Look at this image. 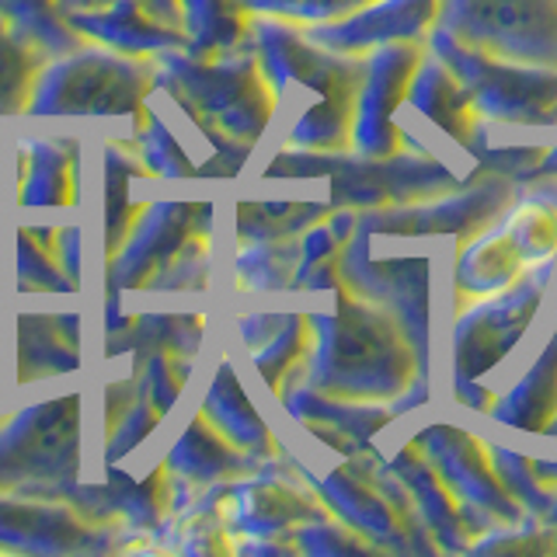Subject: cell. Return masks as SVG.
I'll return each instance as SVG.
<instances>
[{"label":"cell","mask_w":557,"mask_h":557,"mask_svg":"<svg viewBox=\"0 0 557 557\" xmlns=\"http://www.w3.org/2000/svg\"><path fill=\"white\" fill-rule=\"evenodd\" d=\"M81 370V313H32L17 318V383Z\"/></svg>","instance_id":"cell-20"},{"label":"cell","mask_w":557,"mask_h":557,"mask_svg":"<svg viewBox=\"0 0 557 557\" xmlns=\"http://www.w3.org/2000/svg\"><path fill=\"white\" fill-rule=\"evenodd\" d=\"M213 202H147L119 255L104 261L109 304H115L122 293H157L178 261L213 251Z\"/></svg>","instance_id":"cell-7"},{"label":"cell","mask_w":557,"mask_h":557,"mask_svg":"<svg viewBox=\"0 0 557 557\" xmlns=\"http://www.w3.org/2000/svg\"><path fill=\"white\" fill-rule=\"evenodd\" d=\"M164 463L174 470V478L185 481L196 495H202L206 487L251 474V470H261L269 460H258L251 453L237 449L202 411H196L178 440L171 443Z\"/></svg>","instance_id":"cell-19"},{"label":"cell","mask_w":557,"mask_h":557,"mask_svg":"<svg viewBox=\"0 0 557 557\" xmlns=\"http://www.w3.org/2000/svg\"><path fill=\"white\" fill-rule=\"evenodd\" d=\"M136 178H150V171L139 161L133 144L109 139L104 144V261L119 255L136 216L147 209V202L129 199V182Z\"/></svg>","instance_id":"cell-25"},{"label":"cell","mask_w":557,"mask_h":557,"mask_svg":"<svg viewBox=\"0 0 557 557\" xmlns=\"http://www.w3.org/2000/svg\"><path fill=\"white\" fill-rule=\"evenodd\" d=\"M296 261H300V237L240 244L234 255V286L240 293H289Z\"/></svg>","instance_id":"cell-29"},{"label":"cell","mask_w":557,"mask_h":557,"mask_svg":"<svg viewBox=\"0 0 557 557\" xmlns=\"http://www.w3.org/2000/svg\"><path fill=\"white\" fill-rule=\"evenodd\" d=\"M331 202H296V199H244L237 202V240H289L300 237L307 226L324 220L331 213Z\"/></svg>","instance_id":"cell-28"},{"label":"cell","mask_w":557,"mask_h":557,"mask_svg":"<svg viewBox=\"0 0 557 557\" xmlns=\"http://www.w3.org/2000/svg\"><path fill=\"white\" fill-rule=\"evenodd\" d=\"M425 449V457L435 463L440 478L449 484V492L457 495L460 509L470 522V533L487 530H516L522 519V505L512 498L505 481L495 470V453L484 440L457 429H425L414 440Z\"/></svg>","instance_id":"cell-12"},{"label":"cell","mask_w":557,"mask_h":557,"mask_svg":"<svg viewBox=\"0 0 557 557\" xmlns=\"http://www.w3.org/2000/svg\"><path fill=\"white\" fill-rule=\"evenodd\" d=\"M46 63L49 52L0 17V119L28 115L35 84H39Z\"/></svg>","instance_id":"cell-26"},{"label":"cell","mask_w":557,"mask_h":557,"mask_svg":"<svg viewBox=\"0 0 557 557\" xmlns=\"http://www.w3.org/2000/svg\"><path fill=\"white\" fill-rule=\"evenodd\" d=\"M557 258V199H519L502 223L484 226L478 237L460 244L453 289L457 310L512 289L527 275L547 269Z\"/></svg>","instance_id":"cell-6"},{"label":"cell","mask_w":557,"mask_h":557,"mask_svg":"<svg viewBox=\"0 0 557 557\" xmlns=\"http://www.w3.org/2000/svg\"><path fill=\"white\" fill-rule=\"evenodd\" d=\"M199 411L213 422L226 440H231L237 449L251 453L258 460H283V446H278L275 432L265 425V418L258 414V408L251 405L248 391H244V383L237 376V370L231 362H220L216 373H213V383H209V391L202 397Z\"/></svg>","instance_id":"cell-21"},{"label":"cell","mask_w":557,"mask_h":557,"mask_svg":"<svg viewBox=\"0 0 557 557\" xmlns=\"http://www.w3.org/2000/svg\"><path fill=\"white\" fill-rule=\"evenodd\" d=\"M206 492L213 495L226 530L234 533V550L240 540H272V544H286L293 550L289 540L296 530L307 527V522L331 519L318 492L304 487L286 470V453L283 460L265 463L244 478L213 484Z\"/></svg>","instance_id":"cell-11"},{"label":"cell","mask_w":557,"mask_h":557,"mask_svg":"<svg viewBox=\"0 0 557 557\" xmlns=\"http://www.w3.org/2000/svg\"><path fill=\"white\" fill-rule=\"evenodd\" d=\"M313 345V327H310V313H286V321L278 324L275 335L251 348V366L258 370V376L265 380V387L283 397L293 383H300L304 370H307V356Z\"/></svg>","instance_id":"cell-27"},{"label":"cell","mask_w":557,"mask_h":557,"mask_svg":"<svg viewBox=\"0 0 557 557\" xmlns=\"http://www.w3.org/2000/svg\"><path fill=\"white\" fill-rule=\"evenodd\" d=\"M178 8L188 57L213 60L255 46V14L237 0H178Z\"/></svg>","instance_id":"cell-23"},{"label":"cell","mask_w":557,"mask_h":557,"mask_svg":"<svg viewBox=\"0 0 557 557\" xmlns=\"http://www.w3.org/2000/svg\"><path fill=\"white\" fill-rule=\"evenodd\" d=\"M81 391L0 418V492L66 495L81 481Z\"/></svg>","instance_id":"cell-5"},{"label":"cell","mask_w":557,"mask_h":557,"mask_svg":"<svg viewBox=\"0 0 557 557\" xmlns=\"http://www.w3.org/2000/svg\"><path fill=\"white\" fill-rule=\"evenodd\" d=\"M408 104L425 115L435 129H443L453 144H460L467 153L481 157L487 150L484 144V129H481V112L470 91L460 84V77L435 57V52H425L422 66H418L414 84H411V95Z\"/></svg>","instance_id":"cell-18"},{"label":"cell","mask_w":557,"mask_h":557,"mask_svg":"<svg viewBox=\"0 0 557 557\" xmlns=\"http://www.w3.org/2000/svg\"><path fill=\"white\" fill-rule=\"evenodd\" d=\"M335 293V310L310 313L313 345L300 383L362 405H391L405 397L418 370H425V356L418 352L411 331L394 310L362 300L345 286Z\"/></svg>","instance_id":"cell-2"},{"label":"cell","mask_w":557,"mask_h":557,"mask_svg":"<svg viewBox=\"0 0 557 557\" xmlns=\"http://www.w3.org/2000/svg\"><path fill=\"white\" fill-rule=\"evenodd\" d=\"M157 87L153 57H129L84 42L49 57L28 104V119H129L136 122Z\"/></svg>","instance_id":"cell-4"},{"label":"cell","mask_w":557,"mask_h":557,"mask_svg":"<svg viewBox=\"0 0 557 557\" xmlns=\"http://www.w3.org/2000/svg\"><path fill=\"white\" fill-rule=\"evenodd\" d=\"M81 240H84L81 223H57V240H52V258L60 261V269L66 272V278H70V283H74V289H77V293H81V275H84Z\"/></svg>","instance_id":"cell-33"},{"label":"cell","mask_w":557,"mask_h":557,"mask_svg":"<svg viewBox=\"0 0 557 557\" xmlns=\"http://www.w3.org/2000/svg\"><path fill=\"white\" fill-rule=\"evenodd\" d=\"M255 52L272 81L278 115H289L283 147L352 150L356 104L370 66L366 52L327 49L278 17H255Z\"/></svg>","instance_id":"cell-1"},{"label":"cell","mask_w":557,"mask_h":557,"mask_svg":"<svg viewBox=\"0 0 557 557\" xmlns=\"http://www.w3.org/2000/svg\"><path fill=\"white\" fill-rule=\"evenodd\" d=\"M133 533L122 522L98 519L70 495L0 492V554L87 557L119 554Z\"/></svg>","instance_id":"cell-9"},{"label":"cell","mask_w":557,"mask_h":557,"mask_svg":"<svg viewBox=\"0 0 557 557\" xmlns=\"http://www.w3.org/2000/svg\"><path fill=\"white\" fill-rule=\"evenodd\" d=\"M429 52L425 39H394L366 52V81L352 122V153L359 157H394L405 144V129L397 126V112L408 104L418 66Z\"/></svg>","instance_id":"cell-14"},{"label":"cell","mask_w":557,"mask_h":557,"mask_svg":"<svg viewBox=\"0 0 557 557\" xmlns=\"http://www.w3.org/2000/svg\"><path fill=\"white\" fill-rule=\"evenodd\" d=\"M487 414L498 418L502 425H512L522 432H547L557 414V331L544 356L533 362V370L522 376L509 394L495 397Z\"/></svg>","instance_id":"cell-24"},{"label":"cell","mask_w":557,"mask_h":557,"mask_svg":"<svg viewBox=\"0 0 557 557\" xmlns=\"http://www.w3.org/2000/svg\"><path fill=\"white\" fill-rule=\"evenodd\" d=\"M289 467L300 474L304 484L318 492L327 512L359 536H373L376 544H394L397 536L408 533L405 522L411 512V495L397 492V484L383 478V470H373L362 457H348L327 474H313L296 460H289Z\"/></svg>","instance_id":"cell-15"},{"label":"cell","mask_w":557,"mask_h":557,"mask_svg":"<svg viewBox=\"0 0 557 557\" xmlns=\"http://www.w3.org/2000/svg\"><path fill=\"white\" fill-rule=\"evenodd\" d=\"M547 286L550 265L527 275L512 289L457 310V327H453V373H457V387L492 373L512 352L522 331L536 318L540 304H544Z\"/></svg>","instance_id":"cell-13"},{"label":"cell","mask_w":557,"mask_h":557,"mask_svg":"<svg viewBox=\"0 0 557 557\" xmlns=\"http://www.w3.org/2000/svg\"><path fill=\"white\" fill-rule=\"evenodd\" d=\"M0 418H4V411H0Z\"/></svg>","instance_id":"cell-35"},{"label":"cell","mask_w":557,"mask_h":557,"mask_svg":"<svg viewBox=\"0 0 557 557\" xmlns=\"http://www.w3.org/2000/svg\"><path fill=\"white\" fill-rule=\"evenodd\" d=\"M244 11H251L255 17H278V22L293 25H331L345 22L366 8H376L383 0H237Z\"/></svg>","instance_id":"cell-31"},{"label":"cell","mask_w":557,"mask_h":557,"mask_svg":"<svg viewBox=\"0 0 557 557\" xmlns=\"http://www.w3.org/2000/svg\"><path fill=\"white\" fill-rule=\"evenodd\" d=\"M153 66L157 87L168 98L234 144L258 147V139H265L278 115L272 81L255 46L213 60L188 57L185 49H168L157 52Z\"/></svg>","instance_id":"cell-3"},{"label":"cell","mask_w":557,"mask_h":557,"mask_svg":"<svg viewBox=\"0 0 557 557\" xmlns=\"http://www.w3.org/2000/svg\"><path fill=\"white\" fill-rule=\"evenodd\" d=\"M432 28L487 57L557 70V0H440Z\"/></svg>","instance_id":"cell-10"},{"label":"cell","mask_w":557,"mask_h":557,"mask_svg":"<svg viewBox=\"0 0 557 557\" xmlns=\"http://www.w3.org/2000/svg\"><path fill=\"white\" fill-rule=\"evenodd\" d=\"M0 17L28 35L35 46H42L49 57H63L84 46L81 35L63 22L60 0H0Z\"/></svg>","instance_id":"cell-30"},{"label":"cell","mask_w":557,"mask_h":557,"mask_svg":"<svg viewBox=\"0 0 557 557\" xmlns=\"http://www.w3.org/2000/svg\"><path fill=\"white\" fill-rule=\"evenodd\" d=\"M17 289L22 293H63L74 296V283L60 269V261L52 251L35 237L32 223L17 226Z\"/></svg>","instance_id":"cell-32"},{"label":"cell","mask_w":557,"mask_h":557,"mask_svg":"<svg viewBox=\"0 0 557 557\" xmlns=\"http://www.w3.org/2000/svg\"><path fill=\"white\" fill-rule=\"evenodd\" d=\"M81 206V139L74 133H32L17 147V209L70 213Z\"/></svg>","instance_id":"cell-17"},{"label":"cell","mask_w":557,"mask_h":557,"mask_svg":"<svg viewBox=\"0 0 557 557\" xmlns=\"http://www.w3.org/2000/svg\"><path fill=\"white\" fill-rule=\"evenodd\" d=\"M429 52H435L474 98L484 119L509 126H554L557 122V70L522 66L487 57L457 42L443 28L429 32Z\"/></svg>","instance_id":"cell-8"},{"label":"cell","mask_w":557,"mask_h":557,"mask_svg":"<svg viewBox=\"0 0 557 557\" xmlns=\"http://www.w3.org/2000/svg\"><path fill=\"white\" fill-rule=\"evenodd\" d=\"M60 14L84 42L129 57L185 49L178 0H60Z\"/></svg>","instance_id":"cell-16"},{"label":"cell","mask_w":557,"mask_h":557,"mask_svg":"<svg viewBox=\"0 0 557 557\" xmlns=\"http://www.w3.org/2000/svg\"><path fill=\"white\" fill-rule=\"evenodd\" d=\"M550 435H557V414H554V422H550V429H547Z\"/></svg>","instance_id":"cell-34"},{"label":"cell","mask_w":557,"mask_h":557,"mask_svg":"<svg viewBox=\"0 0 557 557\" xmlns=\"http://www.w3.org/2000/svg\"><path fill=\"white\" fill-rule=\"evenodd\" d=\"M394 474L400 478L405 492L411 495L414 509L425 516L432 533H440V540L446 547H467L463 533H470V522L460 509L457 495L449 492V484L440 478L435 463L425 457V449L418 443L400 449L397 460H394Z\"/></svg>","instance_id":"cell-22"}]
</instances>
